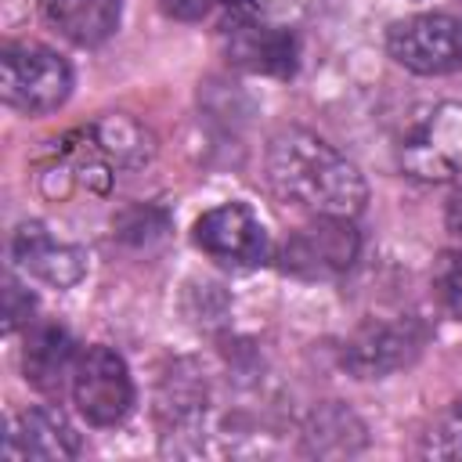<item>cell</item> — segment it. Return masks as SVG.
I'll list each match as a JSON object with an SVG mask.
<instances>
[{"label": "cell", "instance_id": "cell-1", "mask_svg": "<svg viewBox=\"0 0 462 462\" xmlns=\"http://www.w3.org/2000/svg\"><path fill=\"white\" fill-rule=\"evenodd\" d=\"M267 184L271 191L310 217H357L368 202L361 170L339 155L328 141L310 130L289 126L267 144Z\"/></svg>", "mask_w": 462, "mask_h": 462}, {"label": "cell", "instance_id": "cell-2", "mask_svg": "<svg viewBox=\"0 0 462 462\" xmlns=\"http://www.w3.org/2000/svg\"><path fill=\"white\" fill-rule=\"evenodd\" d=\"M397 166L422 184H444L462 177V105L433 101L419 105L397 134Z\"/></svg>", "mask_w": 462, "mask_h": 462}, {"label": "cell", "instance_id": "cell-3", "mask_svg": "<svg viewBox=\"0 0 462 462\" xmlns=\"http://www.w3.org/2000/svg\"><path fill=\"white\" fill-rule=\"evenodd\" d=\"M72 90L69 61L43 43H7L0 51V97L22 116H47Z\"/></svg>", "mask_w": 462, "mask_h": 462}, {"label": "cell", "instance_id": "cell-4", "mask_svg": "<svg viewBox=\"0 0 462 462\" xmlns=\"http://www.w3.org/2000/svg\"><path fill=\"white\" fill-rule=\"evenodd\" d=\"M72 401L90 426H116L134 408V383L126 361L112 346H87L72 368Z\"/></svg>", "mask_w": 462, "mask_h": 462}, {"label": "cell", "instance_id": "cell-5", "mask_svg": "<svg viewBox=\"0 0 462 462\" xmlns=\"http://www.w3.org/2000/svg\"><path fill=\"white\" fill-rule=\"evenodd\" d=\"M386 51L397 65L419 76H440L462 65V18L455 14H411L390 25Z\"/></svg>", "mask_w": 462, "mask_h": 462}, {"label": "cell", "instance_id": "cell-6", "mask_svg": "<svg viewBox=\"0 0 462 462\" xmlns=\"http://www.w3.org/2000/svg\"><path fill=\"white\" fill-rule=\"evenodd\" d=\"M361 238L343 217H314V224L289 235L282 267L300 278H336L357 260Z\"/></svg>", "mask_w": 462, "mask_h": 462}, {"label": "cell", "instance_id": "cell-7", "mask_svg": "<svg viewBox=\"0 0 462 462\" xmlns=\"http://www.w3.org/2000/svg\"><path fill=\"white\" fill-rule=\"evenodd\" d=\"M195 242L202 253L224 263L253 267L267 260V231L260 217L242 202H224L195 220Z\"/></svg>", "mask_w": 462, "mask_h": 462}, {"label": "cell", "instance_id": "cell-8", "mask_svg": "<svg viewBox=\"0 0 462 462\" xmlns=\"http://www.w3.org/2000/svg\"><path fill=\"white\" fill-rule=\"evenodd\" d=\"M224 58L245 72L256 76H292L296 72V36L282 25L256 22V18H235L220 32Z\"/></svg>", "mask_w": 462, "mask_h": 462}, {"label": "cell", "instance_id": "cell-9", "mask_svg": "<svg viewBox=\"0 0 462 462\" xmlns=\"http://www.w3.org/2000/svg\"><path fill=\"white\" fill-rule=\"evenodd\" d=\"M419 346H422V332L415 328V321H397V325L372 321L346 339L343 365L361 379H375L408 365L419 354Z\"/></svg>", "mask_w": 462, "mask_h": 462}, {"label": "cell", "instance_id": "cell-10", "mask_svg": "<svg viewBox=\"0 0 462 462\" xmlns=\"http://www.w3.org/2000/svg\"><path fill=\"white\" fill-rule=\"evenodd\" d=\"M11 256H14V263L25 271V274H32V278H40V282H47V285H54V289H69V285H76L83 274H87V256H83V249L79 245H69V242H61V238H54L43 224H36V220H29V224H22L18 231H14V238H11Z\"/></svg>", "mask_w": 462, "mask_h": 462}, {"label": "cell", "instance_id": "cell-11", "mask_svg": "<svg viewBox=\"0 0 462 462\" xmlns=\"http://www.w3.org/2000/svg\"><path fill=\"white\" fill-rule=\"evenodd\" d=\"M7 458H47L61 462L79 455V433L58 408H29L14 419L7 433Z\"/></svg>", "mask_w": 462, "mask_h": 462}, {"label": "cell", "instance_id": "cell-12", "mask_svg": "<svg viewBox=\"0 0 462 462\" xmlns=\"http://www.w3.org/2000/svg\"><path fill=\"white\" fill-rule=\"evenodd\" d=\"M76 343L61 325H36L25 336V350H22V372L25 379L43 390V393H61L65 383H72V368H76Z\"/></svg>", "mask_w": 462, "mask_h": 462}, {"label": "cell", "instance_id": "cell-13", "mask_svg": "<svg viewBox=\"0 0 462 462\" xmlns=\"http://www.w3.org/2000/svg\"><path fill=\"white\" fill-rule=\"evenodd\" d=\"M43 18L72 43L97 47L119 25V0H40Z\"/></svg>", "mask_w": 462, "mask_h": 462}, {"label": "cell", "instance_id": "cell-14", "mask_svg": "<svg viewBox=\"0 0 462 462\" xmlns=\"http://www.w3.org/2000/svg\"><path fill=\"white\" fill-rule=\"evenodd\" d=\"M97 148L108 155L112 166H141L152 155V137L144 126H137L126 116H108L90 126Z\"/></svg>", "mask_w": 462, "mask_h": 462}, {"label": "cell", "instance_id": "cell-15", "mask_svg": "<svg viewBox=\"0 0 462 462\" xmlns=\"http://www.w3.org/2000/svg\"><path fill=\"white\" fill-rule=\"evenodd\" d=\"M426 458H462V401L451 404L422 440Z\"/></svg>", "mask_w": 462, "mask_h": 462}, {"label": "cell", "instance_id": "cell-16", "mask_svg": "<svg viewBox=\"0 0 462 462\" xmlns=\"http://www.w3.org/2000/svg\"><path fill=\"white\" fill-rule=\"evenodd\" d=\"M433 285H437V296L440 303L462 318V245L458 249H444L437 267H433Z\"/></svg>", "mask_w": 462, "mask_h": 462}, {"label": "cell", "instance_id": "cell-17", "mask_svg": "<svg viewBox=\"0 0 462 462\" xmlns=\"http://www.w3.org/2000/svg\"><path fill=\"white\" fill-rule=\"evenodd\" d=\"M29 318H32V296H29V289H22V282L14 274H7L4 278V328L14 332Z\"/></svg>", "mask_w": 462, "mask_h": 462}, {"label": "cell", "instance_id": "cell-18", "mask_svg": "<svg viewBox=\"0 0 462 462\" xmlns=\"http://www.w3.org/2000/svg\"><path fill=\"white\" fill-rule=\"evenodd\" d=\"M159 7L177 22H199L209 11V0H159Z\"/></svg>", "mask_w": 462, "mask_h": 462}, {"label": "cell", "instance_id": "cell-19", "mask_svg": "<svg viewBox=\"0 0 462 462\" xmlns=\"http://www.w3.org/2000/svg\"><path fill=\"white\" fill-rule=\"evenodd\" d=\"M448 227L462 235V180H458V188H455L451 199H448Z\"/></svg>", "mask_w": 462, "mask_h": 462}, {"label": "cell", "instance_id": "cell-20", "mask_svg": "<svg viewBox=\"0 0 462 462\" xmlns=\"http://www.w3.org/2000/svg\"><path fill=\"white\" fill-rule=\"evenodd\" d=\"M220 4H227V7H245V4H253V0H220Z\"/></svg>", "mask_w": 462, "mask_h": 462}]
</instances>
